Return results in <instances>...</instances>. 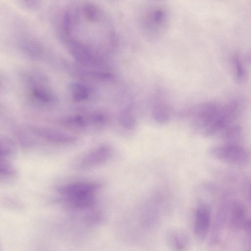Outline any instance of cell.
I'll return each instance as SVG.
<instances>
[{
  "label": "cell",
  "instance_id": "obj_1",
  "mask_svg": "<svg viewBox=\"0 0 251 251\" xmlns=\"http://www.w3.org/2000/svg\"><path fill=\"white\" fill-rule=\"evenodd\" d=\"M100 187L98 183L76 182L61 185L57 191L72 206L82 209L94 204L95 194Z\"/></svg>",
  "mask_w": 251,
  "mask_h": 251
},
{
  "label": "cell",
  "instance_id": "obj_2",
  "mask_svg": "<svg viewBox=\"0 0 251 251\" xmlns=\"http://www.w3.org/2000/svg\"><path fill=\"white\" fill-rule=\"evenodd\" d=\"M223 103L215 101L206 102L196 106L192 111V124L193 127L204 136L210 132L219 119Z\"/></svg>",
  "mask_w": 251,
  "mask_h": 251
},
{
  "label": "cell",
  "instance_id": "obj_3",
  "mask_svg": "<svg viewBox=\"0 0 251 251\" xmlns=\"http://www.w3.org/2000/svg\"><path fill=\"white\" fill-rule=\"evenodd\" d=\"M145 20V27L148 35L153 39H159L169 26L170 12L164 4H155L148 10Z\"/></svg>",
  "mask_w": 251,
  "mask_h": 251
},
{
  "label": "cell",
  "instance_id": "obj_4",
  "mask_svg": "<svg viewBox=\"0 0 251 251\" xmlns=\"http://www.w3.org/2000/svg\"><path fill=\"white\" fill-rule=\"evenodd\" d=\"M208 154L212 158L231 165L243 166L249 161L247 151L237 144L225 143L209 149Z\"/></svg>",
  "mask_w": 251,
  "mask_h": 251
},
{
  "label": "cell",
  "instance_id": "obj_5",
  "mask_svg": "<svg viewBox=\"0 0 251 251\" xmlns=\"http://www.w3.org/2000/svg\"><path fill=\"white\" fill-rule=\"evenodd\" d=\"M113 153L112 148L107 145L97 147L76 159L73 164L77 170H85L100 165L109 159Z\"/></svg>",
  "mask_w": 251,
  "mask_h": 251
},
{
  "label": "cell",
  "instance_id": "obj_6",
  "mask_svg": "<svg viewBox=\"0 0 251 251\" xmlns=\"http://www.w3.org/2000/svg\"><path fill=\"white\" fill-rule=\"evenodd\" d=\"M211 224V213L209 208L205 205H201L195 210L194 221V232L200 240L206 236Z\"/></svg>",
  "mask_w": 251,
  "mask_h": 251
},
{
  "label": "cell",
  "instance_id": "obj_7",
  "mask_svg": "<svg viewBox=\"0 0 251 251\" xmlns=\"http://www.w3.org/2000/svg\"><path fill=\"white\" fill-rule=\"evenodd\" d=\"M167 244L172 251H188L190 240L188 234L180 229H172L166 234Z\"/></svg>",
  "mask_w": 251,
  "mask_h": 251
},
{
  "label": "cell",
  "instance_id": "obj_8",
  "mask_svg": "<svg viewBox=\"0 0 251 251\" xmlns=\"http://www.w3.org/2000/svg\"><path fill=\"white\" fill-rule=\"evenodd\" d=\"M152 113L154 120L159 124H166L170 119V111L168 103L164 94L160 92L154 98Z\"/></svg>",
  "mask_w": 251,
  "mask_h": 251
},
{
  "label": "cell",
  "instance_id": "obj_9",
  "mask_svg": "<svg viewBox=\"0 0 251 251\" xmlns=\"http://www.w3.org/2000/svg\"><path fill=\"white\" fill-rule=\"evenodd\" d=\"M36 132L45 139L56 143L72 144L77 140V138L72 134L51 129L38 128Z\"/></svg>",
  "mask_w": 251,
  "mask_h": 251
},
{
  "label": "cell",
  "instance_id": "obj_10",
  "mask_svg": "<svg viewBox=\"0 0 251 251\" xmlns=\"http://www.w3.org/2000/svg\"><path fill=\"white\" fill-rule=\"evenodd\" d=\"M61 122L65 126L80 130L86 128L90 125L95 126L92 114L87 116L82 115L70 116L63 119Z\"/></svg>",
  "mask_w": 251,
  "mask_h": 251
},
{
  "label": "cell",
  "instance_id": "obj_11",
  "mask_svg": "<svg viewBox=\"0 0 251 251\" xmlns=\"http://www.w3.org/2000/svg\"><path fill=\"white\" fill-rule=\"evenodd\" d=\"M230 208L232 224L237 227H247L250 223L246 219V209L243 203L235 201L232 203Z\"/></svg>",
  "mask_w": 251,
  "mask_h": 251
},
{
  "label": "cell",
  "instance_id": "obj_12",
  "mask_svg": "<svg viewBox=\"0 0 251 251\" xmlns=\"http://www.w3.org/2000/svg\"><path fill=\"white\" fill-rule=\"evenodd\" d=\"M31 94L37 101L44 104H51L55 100L51 91L42 85H33L31 88Z\"/></svg>",
  "mask_w": 251,
  "mask_h": 251
},
{
  "label": "cell",
  "instance_id": "obj_13",
  "mask_svg": "<svg viewBox=\"0 0 251 251\" xmlns=\"http://www.w3.org/2000/svg\"><path fill=\"white\" fill-rule=\"evenodd\" d=\"M232 66L234 78L238 82H243L247 78V70L242 57L235 54L232 58Z\"/></svg>",
  "mask_w": 251,
  "mask_h": 251
},
{
  "label": "cell",
  "instance_id": "obj_14",
  "mask_svg": "<svg viewBox=\"0 0 251 251\" xmlns=\"http://www.w3.org/2000/svg\"><path fill=\"white\" fill-rule=\"evenodd\" d=\"M16 145L13 141L6 136L0 135V156L7 158L13 155Z\"/></svg>",
  "mask_w": 251,
  "mask_h": 251
},
{
  "label": "cell",
  "instance_id": "obj_15",
  "mask_svg": "<svg viewBox=\"0 0 251 251\" xmlns=\"http://www.w3.org/2000/svg\"><path fill=\"white\" fill-rule=\"evenodd\" d=\"M73 97L77 101H81L88 98L90 94L89 88L83 84L74 83L71 86Z\"/></svg>",
  "mask_w": 251,
  "mask_h": 251
},
{
  "label": "cell",
  "instance_id": "obj_16",
  "mask_svg": "<svg viewBox=\"0 0 251 251\" xmlns=\"http://www.w3.org/2000/svg\"><path fill=\"white\" fill-rule=\"evenodd\" d=\"M16 174L14 166L6 158L0 156V178H12Z\"/></svg>",
  "mask_w": 251,
  "mask_h": 251
},
{
  "label": "cell",
  "instance_id": "obj_17",
  "mask_svg": "<svg viewBox=\"0 0 251 251\" xmlns=\"http://www.w3.org/2000/svg\"><path fill=\"white\" fill-rule=\"evenodd\" d=\"M119 121L122 126L127 129H132L135 126V119L129 110H126L121 113Z\"/></svg>",
  "mask_w": 251,
  "mask_h": 251
}]
</instances>
